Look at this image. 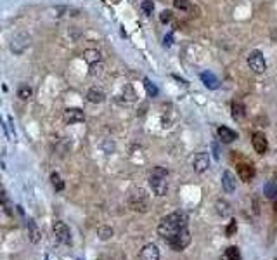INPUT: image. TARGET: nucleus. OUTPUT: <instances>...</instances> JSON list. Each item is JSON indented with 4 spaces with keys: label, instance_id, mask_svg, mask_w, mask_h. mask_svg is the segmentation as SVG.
<instances>
[{
    "label": "nucleus",
    "instance_id": "nucleus-16",
    "mask_svg": "<svg viewBox=\"0 0 277 260\" xmlns=\"http://www.w3.org/2000/svg\"><path fill=\"white\" fill-rule=\"evenodd\" d=\"M215 210L220 217H223V219L230 217V213H232V206H230L225 199H219V201L215 203Z\"/></svg>",
    "mask_w": 277,
    "mask_h": 260
},
{
    "label": "nucleus",
    "instance_id": "nucleus-27",
    "mask_svg": "<svg viewBox=\"0 0 277 260\" xmlns=\"http://www.w3.org/2000/svg\"><path fill=\"white\" fill-rule=\"evenodd\" d=\"M144 89H146V92H147V96H149V97H156L158 92H160V90H158V87L154 85V83L151 82L149 78H144Z\"/></svg>",
    "mask_w": 277,
    "mask_h": 260
},
{
    "label": "nucleus",
    "instance_id": "nucleus-28",
    "mask_svg": "<svg viewBox=\"0 0 277 260\" xmlns=\"http://www.w3.org/2000/svg\"><path fill=\"white\" fill-rule=\"evenodd\" d=\"M51 181H52V184H54V188H55V191H62L64 189V182H62V179L59 177V174H51Z\"/></svg>",
    "mask_w": 277,
    "mask_h": 260
},
{
    "label": "nucleus",
    "instance_id": "nucleus-23",
    "mask_svg": "<svg viewBox=\"0 0 277 260\" xmlns=\"http://www.w3.org/2000/svg\"><path fill=\"white\" fill-rule=\"evenodd\" d=\"M222 260H241V252L237 247H229L222 255Z\"/></svg>",
    "mask_w": 277,
    "mask_h": 260
},
{
    "label": "nucleus",
    "instance_id": "nucleus-33",
    "mask_svg": "<svg viewBox=\"0 0 277 260\" xmlns=\"http://www.w3.org/2000/svg\"><path fill=\"white\" fill-rule=\"evenodd\" d=\"M236 233V220H230V226L227 227V236H232Z\"/></svg>",
    "mask_w": 277,
    "mask_h": 260
},
{
    "label": "nucleus",
    "instance_id": "nucleus-31",
    "mask_svg": "<svg viewBox=\"0 0 277 260\" xmlns=\"http://www.w3.org/2000/svg\"><path fill=\"white\" fill-rule=\"evenodd\" d=\"M171 17H173V14H171V10H163V12L160 14V21H161V23H163V24L170 23Z\"/></svg>",
    "mask_w": 277,
    "mask_h": 260
},
{
    "label": "nucleus",
    "instance_id": "nucleus-20",
    "mask_svg": "<svg viewBox=\"0 0 277 260\" xmlns=\"http://www.w3.org/2000/svg\"><path fill=\"white\" fill-rule=\"evenodd\" d=\"M28 234H30L31 243H38V241H40V229L37 227V222L31 219L28 220Z\"/></svg>",
    "mask_w": 277,
    "mask_h": 260
},
{
    "label": "nucleus",
    "instance_id": "nucleus-8",
    "mask_svg": "<svg viewBox=\"0 0 277 260\" xmlns=\"http://www.w3.org/2000/svg\"><path fill=\"white\" fill-rule=\"evenodd\" d=\"M62 118H64V122L68 125L82 124V122H85V113L80 108H68L64 111V115H62Z\"/></svg>",
    "mask_w": 277,
    "mask_h": 260
},
{
    "label": "nucleus",
    "instance_id": "nucleus-6",
    "mask_svg": "<svg viewBox=\"0 0 277 260\" xmlns=\"http://www.w3.org/2000/svg\"><path fill=\"white\" fill-rule=\"evenodd\" d=\"M248 66H250L251 71L258 73V75L265 73V69H267V65H265L264 54H262L260 51H251L250 56H248Z\"/></svg>",
    "mask_w": 277,
    "mask_h": 260
},
{
    "label": "nucleus",
    "instance_id": "nucleus-34",
    "mask_svg": "<svg viewBox=\"0 0 277 260\" xmlns=\"http://www.w3.org/2000/svg\"><path fill=\"white\" fill-rule=\"evenodd\" d=\"M171 40H173V35L168 33L166 37H165V45H166V47H170V45H171Z\"/></svg>",
    "mask_w": 277,
    "mask_h": 260
},
{
    "label": "nucleus",
    "instance_id": "nucleus-29",
    "mask_svg": "<svg viewBox=\"0 0 277 260\" xmlns=\"http://www.w3.org/2000/svg\"><path fill=\"white\" fill-rule=\"evenodd\" d=\"M90 75L92 76H99V75H103L104 73V66H103V63H94V65H90Z\"/></svg>",
    "mask_w": 277,
    "mask_h": 260
},
{
    "label": "nucleus",
    "instance_id": "nucleus-26",
    "mask_svg": "<svg viewBox=\"0 0 277 260\" xmlns=\"http://www.w3.org/2000/svg\"><path fill=\"white\" fill-rule=\"evenodd\" d=\"M0 205L5 208V212L9 213V215H12V205H10V199H9V196H7V193L3 191H0Z\"/></svg>",
    "mask_w": 277,
    "mask_h": 260
},
{
    "label": "nucleus",
    "instance_id": "nucleus-1",
    "mask_svg": "<svg viewBox=\"0 0 277 260\" xmlns=\"http://www.w3.org/2000/svg\"><path fill=\"white\" fill-rule=\"evenodd\" d=\"M189 224V215L184 212H173L170 215L163 217L158 226V234L163 238L165 241H170L171 238H175L182 229H185Z\"/></svg>",
    "mask_w": 277,
    "mask_h": 260
},
{
    "label": "nucleus",
    "instance_id": "nucleus-9",
    "mask_svg": "<svg viewBox=\"0 0 277 260\" xmlns=\"http://www.w3.org/2000/svg\"><path fill=\"white\" fill-rule=\"evenodd\" d=\"M251 144H253V149L257 151L258 154H265V153H267L269 142H267V137H265V133L255 132L253 137H251Z\"/></svg>",
    "mask_w": 277,
    "mask_h": 260
},
{
    "label": "nucleus",
    "instance_id": "nucleus-24",
    "mask_svg": "<svg viewBox=\"0 0 277 260\" xmlns=\"http://www.w3.org/2000/svg\"><path fill=\"white\" fill-rule=\"evenodd\" d=\"M264 195L267 196L269 199H276L277 198V184L276 181H269L264 188Z\"/></svg>",
    "mask_w": 277,
    "mask_h": 260
},
{
    "label": "nucleus",
    "instance_id": "nucleus-10",
    "mask_svg": "<svg viewBox=\"0 0 277 260\" xmlns=\"http://www.w3.org/2000/svg\"><path fill=\"white\" fill-rule=\"evenodd\" d=\"M140 260H160V248L153 243H147L140 250Z\"/></svg>",
    "mask_w": 277,
    "mask_h": 260
},
{
    "label": "nucleus",
    "instance_id": "nucleus-14",
    "mask_svg": "<svg viewBox=\"0 0 277 260\" xmlns=\"http://www.w3.org/2000/svg\"><path fill=\"white\" fill-rule=\"evenodd\" d=\"M87 101H89V103H94V104H101L106 101V94H104V90L94 87V89L87 90Z\"/></svg>",
    "mask_w": 277,
    "mask_h": 260
},
{
    "label": "nucleus",
    "instance_id": "nucleus-4",
    "mask_svg": "<svg viewBox=\"0 0 277 260\" xmlns=\"http://www.w3.org/2000/svg\"><path fill=\"white\" fill-rule=\"evenodd\" d=\"M30 44H31L30 33H26V31H17V33L14 35L12 38H10L9 49H10V52H12V54L21 56L28 47H30Z\"/></svg>",
    "mask_w": 277,
    "mask_h": 260
},
{
    "label": "nucleus",
    "instance_id": "nucleus-22",
    "mask_svg": "<svg viewBox=\"0 0 277 260\" xmlns=\"http://www.w3.org/2000/svg\"><path fill=\"white\" fill-rule=\"evenodd\" d=\"M31 96H33V89H31L30 85L23 83V85L17 87V97H19L21 101H28Z\"/></svg>",
    "mask_w": 277,
    "mask_h": 260
},
{
    "label": "nucleus",
    "instance_id": "nucleus-12",
    "mask_svg": "<svg viewBox=\"0 0 277 260\" xmlns=\"http://www.w3.org/2000/svg\"><path fill=\"white\" fill-rule=\"evenodd\" d=\"M237 174H239L241 181L251 182L255 179V168L250 163H239L237 165Z\"/></svg>",
    "mask_w": 277,
    "mask_h": 260
},
{
    "label": "nucleus",
    "instance_id": "nucleus-7",
    "mask_svg": "<svg viewBox=\"0 0 277 260\" xmlns=\"http://www.w3.org/2000/svg\"><path fill=\"white\" fill-rule=\"evenodd\" d=\"M52 231H54V236L55 240H57V243H62V245H71V231H69V227L66 226L64 222H61V220H57V222H54V226H52Z\"/></svg>",
    "mask_w": 277,
    "mask_h": 260
},
{
    "label": "nucleus",
    "instance_id": "nucleus-21",
    "mask_svg": "<svg viewBox=\"0 0 277 260\" xmlns=\"http://www.w3.org/2000/svg\"><path fill=\"white\" fill-rule=\"evenodd\" d=\"M113 234H114V231H113V227H110V226H101L99 229H97V238H99L101 241H110L111 238H113Z\"/></svg>",
    "mask_w": 277,
    "mask_h": 260
},
{
    "label": "nucleus",
    "instance_id": "nucleus-19",
    "mask_svg": "<svg viewBox=\"0 0 277 260\" xmlns=\"http://www.w3.org/2000/svg\"><path fill=\"white\" fill-rule=\"evenodd\" d=\"M230 111H232V117L236 118L237 122L246 117V108H244V104L237 103V101H234V103L230 104Z\"/></svg>",
    "mask_w": 277,
    "mask_h": 260
},
{
    "label": "nucleus",
    "instance_id": "nucleus-25",
    "mask_svg": "<svg viewBox=\"0 0 277 260\" xmlns=\"http://www.w3.org/2000/svg\"><path fill=\"white\" fill-rule=\"evenodd\" d=\"M137 99V96H135V90L132 85H127L123 89V94H121V101H125V103H134V101Z\"/></svg>",
    "mask_w": 277,
    "mask_h": 260
},
{
    "label": "nucleus",
    "instance_id": "nucleus-13",
    "mask_svg": "<svg viewBox=\"0 0 277 260\" xmlns=\"http://www.w3.org/2000/svg\"><path fill=\"white\" fill-rule=\"evenodd\" d=\"M201 80H203V83L206 85V89H210V90H217L220 87V82H219V78H217L215 75H213L212 71H203L201 75Z\"/></svg>",
    "mask_w": 277,
    "mask_h": 260
},
{
    "label": "nucleus",
    "instance_id": "nucleus-5",
    "mask_svg": "<svg viewBox=\"0 0 277 260\" xmlns=\"http://www.w3.org/2000/svg\"><path fill=\"white\" fill-rule=\"evenodd\" d=\"M191 231H189V227H185V229H182L180 233L177 234L175 238H171L170 241H168V245H170L171 250L175 252H184L185 248L191 245Z\"/></svg>",
    "mask_w": 277,
    "mask_h": 260
},
{
    "label": "nucleus",
    "instance_id": "nucleus-15",
    "mask_svg": "<svg viewBox=\"0 0 277 260\" xmlns=\"http://www.w3.org/2000/svg\"><path fill=\"white\" fill-rule=\"evenodd\" d=\"M222 188L225 193H234L236 191V179H234V175L230 174L229 170L223 172L222 175Z\"/></svg>",
    "mask_w": 277,
    "mask_h": 260
},
{
    "label": "nucleus",
    "instance_id": "nucleus-30",
    "mask_svg": "<svg viewBox=\"0 0 277 260\" xmlns=\"http://www.w3.org/2000/svg\"><path fill=\"white\" fill-rule=\"evenodd\" d=\"M140 7H142V10H144V14H146V16H151V14H153V10H154L153 0H144Z\"/></svg>",
    "mask_w": 277,
    "mask_h": 260
},
{
    "label": "nucleus",
    "instance_id": "nucleus-2",
    "mask_svg": "<svg viewBox=\"0 0 277 260\" xmlns=\"http://www.w3.org/2000/svg\"><path fill=\"white\" fill-rule=\"evenodd\" d=\"M166 175L168 172L161 167H156L153 170L149 177V186H151V191L154 193L156 196H165L168 193V181H166Z\"/></svg>",
    "mask_w": 277,
    "mask_h": 260
},
{
    "label": "nucleus",
    "instance_id": "nucleus-17",
    "mask_svg": "<svg viewBox=\"0 0 277 260\" xmlns=\"http://www.w3.org/2000/svg\"><path fill=\"white\" fill-rule=\"evenodd\" d=\"M219 137L223 140V142H234L237 139V133L234 130H230L229 127H219Z\"/></svg>",
    "mask_w": 277,
    "mask_h": 260
},
{
    "label": "nucleus",
    "instance_id": "nucleus-11",
    "mask_svg": "<svg viewBox=\"0 0 277 260\" xmlns=\"http://www.w3.org/2000/svg\"><path fill=\"white\" fill-rule=\"evenodd\" d=\"M194 170L198 172V174H203V172H206L208 170V167H210V156H208V153H198L194 156Z\"/></svg>",
    "mask_w": 277,
    "mask_h": 260
},
{
    "label": "nucleus",
    "instance_id": "nucleus-18",
    "mask_svg": "<svg viewBox=\"0 0 277 260\" xmlns=\"http://www.w3.org/2000/svg\"><path fill=\"white\" fill-rule=\"evenodd\" d=\"M101 58H103V54H101V51H97V49H87V51H83V59H85L89 65L99 63Z\"/></svg>",
    "mask_w": 277,
    "mask_h": 260
},
{
    "label": "nucleus",
    "instance_id": "nucleus-3",
    "mask_svg": "<svg viewBox=\"0 0 277 260\" xmlns=\"http://www.w3.org/2000/svg\"><path fill=\"white\" fill-rule=\"evenodd\" d=\"M128 206L134 212L146 213L149 210V196H147V193L140 188L130 191V195H128Z\"/></svg>",
    "mask_w": 277,
    "mask_h": 260
},
{
    "label": "nucleus",
    "instance_id": "nucleus-32",
    "mask_svg": "<svg viewBox=\"0 0 277 260\" xmlns=\"http://www.w3.org/2000/svg\"><path fill=\"white\" fill-rule=\"evenodd\" d=\"M189 3H191V0H173L175 9H180V10H185V9H187Z\"/></svg>",
    "mask_w": 277,
    "mask_h": 260
}]
</instances>
